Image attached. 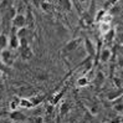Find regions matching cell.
<instances>
[{
    "mask_svg": "<svg viewBox=\"0 0 123 123\" xmlns=\"http://www.w3.org/2000/svg\"><path fill=\"white\" fill-rule=\"evenodd\" d=\"M83 46H85V52L88 55V57H91V59H96L97 49H96L95 44H93L88 37H86L83 40Z\"/></svg>",
    "mask_w": 123,
    "mask_h": 123,
    "instance_id": "1",
    "label": "cell"
},
{
    "mask_svg": "<svg viewBox=\"0 0 123 123\" xmlns=\"http://www.w3.org/2000/svg\"><path fill=\"white\" fill-rule=\"evenodd\" d=\"M80 44H81V39H74V40L68 41L67 44L63 46V49H62V54H63V55H66V54L75 52L76 50L78 49Z\"/></svg>",
    "mask_w": 123,
    "mask_h": 123,
    "instance_id": "2",
    "label": "cell"
},
{
    "mask_svg": "<svg viewBox=\"0 0 123 123\" xmlns=\"http://www.w3.org/2000/svg\"><path fill=\"white\" fill-rule=\"evenodd\" d=\"M0 60L5 65V66H11L14 63V55L11 52V50L5 49L3 51H0Z\"/></svg>",
    "mask_w": 123,
    "mask_h": 123,
    "instance_id": "3",
    "label": "cell"
},
{
    "mask_svg": "<svg viewBox=\"0 0 123 123\" xmlns=\"http://www.w3.org/2000/svg\"><path fill=\"white\" fill-rule=\"evenodd\" d=\"M12 30L10 32V37H9V50H15V49H19L20 47V40L16 35V29L15 27H11Z\"/></svg>",
    "mask_w": 123,
    "mask_h": 123,
    "instance_id": "4",
    "label": "cell"
},
{
    "mask_svg": "<svg viewBox=\"0 0 123 123\" xmlns=\"http://www.w3.org/2000/svg\"><path fill=\"white\" fill-rule=\"evenodd\" d=\"M25 25H26V19H25V15L24 14H16V16L14 18V20H12V26L15 27V29H23V27H25Z\"/></svg>",
    "mask_w": 123,
    "mask_h": 123,
    "instance_id": "5",
    "label": "cell"
},
{
    "mask_svg": "<svg viewBox=\"0 0 123 123\" xmlns=\"http://www.w3.org/2000/svg\"><path fill=\"white\" fill-rule=\"evenodd\" d=\"M10 119L14 123H24L25 121H27V117L25 113L20 112V111H12L10 113Z\"/></svg>",
    "mask_w": 123,
    "mask_h": 123,
    "instance_id": "6",
    "label": "cell"
},
{
    "mask_svg": "<svg viewBox=\"0 0 123 123\" xmlns=\"http://www.w3.org/2000/svg\"><path fill=\"white\" fill-rule=\"evenodd\" d=\"M19 51H20V56L23 60H30L31 57L34 56V52L30 47V45H25V46H20L19 47Z\"/></svg>",
    "mask_w": 123,
    "mask_h": 123,
    "instance_id": "7",
    "label": "cell"
},
{
    "mask_svg": "<svg viewBox=\"0 0 123 123\" xmlns=\"http://www.w3.org/2000/svg\"><path fill=\"white\" fill-rule=\"evenodd\" d=\"M111 55H112V52H111V50H110V49H103L102 51H101V52L97 55V57L99 56L101 62H107L108 60L111 59Z\"/></svg>",
    "mask_w": 123,
    "mask_h": 123,
    "instance_id": "8",
    "label": "cell"
},
{
    "mask_svg": "<svg viewBox=\"0 0 123 123\" xmlns=\"http://www.w3.org/2000/svg\"><path fill=\"white\" fill-rule=\"evenodd\" d=\"M9 46V37L6 36V34H0V51L5 50Z\"/></svg>",
    "mask_w": 123,
    "mask_h": 123,
    "instance_id": "9",
    "label": "cell"
},
{
    "mask_svg": "<svg viewBox=\"0 0 123 123\" xmlns=\"http://www.w3.org/2000/svg\"><path fill=\"white\" fill-rule=\"evenodd\" d=\"M123 93V90L122 88H117V90H114V91H111L110 93L107 95V98L110 99V101H114L116 98H119V96Z\"/></svg>",
    "mask_w": 123,
    "mask_h": 123,
    "instance_id": "10",
    "label": "cell"
},
{
    "mask_svg": "<svg viewBox=\"0 0 123 123\" xmlns=\"http://www.w3.org/2000/svg\"><path fill=\"white\" fill-rule=\"evenodd\" d=\"M25 19H26V24L29 25V30H30V27H34V16L30 8H27V15L25 16Z\"/></svg>",
    "mask_w": 123,
    "mask_h": 123,
    "instance_id": "11",
    "label": "cell"
},
{
    "mask_svg": "<svg viewBox=\"0 0 123 123\" xmlns=\"http://www.w3.org/2000/svg\"><path fill=\"white\" fill-rule=\"evenodd\" d=\"M44 99H45V95H37V96H34V97L30 98V101H31V103L34 105V107L35 106H39Z\"/></svg>",
    "mask_w": 123,
    "mask_h": 123,
    "instance_id": "12",
    "label": "cell"
},
{
    "mask_svg": "<svg viewBox=\"0 0 123 123\" xmlns=\"http://www.w3.org/2000/svg\"><path fill=\"white\" fill-rule=\"evenodd\" d=\"M34 105L31 103L30 99H26V98H20V108H32Z\"/></svg>",
    "mask_w": 123,
    "mask_h": 123,
    "instance_id": "13",
    "label": "cell"
},
{
    "mask_svg": "<svg viewBox=\"0 0 123 123\" xmlns=\"http://www.w3.org/2000/svg\"><path fill=\"white\" fill-rule=\"evenodd\" d=\"M114 36H116V31L113 30V29H111L108 32L105 34V41L106 42H112L114 40Z\"/></svg>",
    "mask_w": 123,
    "mask_h": 123,
    "instance_id": "14",
    "label": "cell"
},
{
    "mask_svg": "<svg viewBox=\"0 0 123 123\" xmlns=\"http://www.w3.org/2000/svg\"><path fill=\"white\" fill-rule=\"evenodd\" d=\"M10 110L11 111H18V108H20V98L15 97L11 102H10Z\"/></svg>",
    "mask_w": 123,
    "mask_h": 123,
    "instance_id": "15",
    "label": "cell"
},
{
    "mask_svg": "<svg viewBox=\"0 0 123 123\" xmlns=\"http://www.w3.org/2000/svg\"><path fill=\"white\" fill-rule=\"evenodd\" d=\"M119 11H121L119 3H113V6H111V9H110V15L113 16V15H116V14H118Z\"/></svg>",
    "mask_w": 123,
    "mask_h": 123,
    "instance_id": "16",
    "label": "cell"
},
{
    "mask_svg": "<svg viewBox=\"0 0 123 123\" xmlns=\"http://www.w3.org/2000/svg\"><path fill=\"white\" fill-rule=\"evenodd\" d=\"M96 85H97V87H99V86H102L103 81H105V75H103V72H97V75H96Z\"/></svg>",
    "mask_w": 123,
    "mask_h": 123,
    "instance_id": "17",
    "label": "cell"
},
{
    "mask_svg": "<svg viewBox=\"0 0 123 123\" xmlns=\"http://www.w3.org/2000/svg\"><path fill=\"white\" fill-rule=\"evenodd\" d=\"M99 29H101V32H103V34H106V32H108L111 30V25H110V23H99Z\"/></svg>",
    "mask_w": 123,
    "mask_h": 123,
    "instance_id": "18",
    "label": "cell"
},
{
    "mask_svg": "<svg viewBox=\"0 0 123 123\" xmlns=\"http://www.w3.org/2000/svg\"><path fill=\"white\" fill-rule=\"evenodd\" d=\"M114 110L116 112L123 113V101H114Z\"/></svg>",
    "mask_w": 123,
    "mask_h": 123,
    "instance_id": "19",
    "label": "cell"
},
{
    "mask_svg": "<svg viewBox=\"0 0 123 123\" xmlns=\"http://www.w3.org/2000/svg\"><path fill=\"white\" fill-rule=\"evenodd\" d=\"M70 112V105L68 103H62L61 107H60V114L65 116Z\"/></svg>",
    "mask_w": 123,
    "mask_h": 123,
    "instance_id": "20",
    "label": "cell"
},
{
    "mask_svg": "<svg viewBox=\"0 0 123 123\" xmlns=\"http://www.w3.org/2000/svg\"><path fill=\"white\" fill-rule=\"evenodd\" d=\"M39 5L41 6L42 10H44L45 12H50V11H51V4H50V3H47V1H40Z\"/></svg>",
    "mask_w": 123,
    "mask_h": 123,
    "instance_id": "21",
    "label": "cell"
},
{
    "mask_svg": "<svg viewBox=\"0 0 123 123\" xmlns=\"http://www.w3.org/2000/svg\"><path fill=\"white\" fill-rule=\"evenodd\" d=\"M87 85H88V78H87V77H81V78H78L77 86H80V87H83V86H87Z\"/></svg>",
    "mask_w": 123,
    "mask_h": 123,
    "instance_id": "22",
    "label": "cell"
},
{
    "mask_svg": "<svg viewBox=\"0 0 123 123\" xmlns=\"http://www.w3.org/2000/svg\"><path fill=\"white\" fill-rule=\"evenodd\" d=\"M106 12H107V11H105L103 9L101 10V11H98L97 15H96V18H95V21H97V23H101V21H102V19H103V16L106 15Z\"/></svg>",
    "mask_w": 123,
    "mask_h": 123,
    "instance_id": "23",
    "label": "cell"
},
{
    "mask_svg": "<svg viewBox=\"0 0 123 123\" xmlns=\"http://www.w3.org/2000/svg\"><path fill=\"white\" fill-rule=\"evenodd\" d=\"M62 95H63V92H61V93H59V95H56L55 97H54V99H52V105H56L57 102H59V99L62 97Z\"/></svg>",
    "mask_w": 123,
    "mask_h": 123,
    "instance_id": "24",
    "label": "cell"
},
{
    "mask_svg": "<svg viewBox=\"0 0 123 123\" xmlns=\"http://www.w3.org/2000/svg\"><path fill=\"white\" fill-rule=\"evenodd\" d=\"M34 123H44V119H42V117H40V116H36V117L31 118Z\"/></svg>",
    "mask_w": 123,
    "mask_h": 123,
    "instance_id": "25",
    "label": "cell"
},
{
    "mask_svg": "<svg viewBox=\"0 0 123 123\" xmlns=\"http://www.w3.org/2000/svg\"><path fill=\"white\" fill-rule=\"evenodd\" d=\"M9 70H8V66H5V65L1 62V60H0V72H3V74H4V72H8Z\"/></svg>",
    "mask_w": 123,
    "mask_h": 123,
    "instance_id": "26",
    "label": "cell"
},
{
    "mask_svg": "<svg viewBox=\"0 0 123 123\" xmlns=\"http://www.w3.org/2000/svg\"><path fill=\"white\" fill-rule=\"evenodd\" d=\"M47 78V74H37V80H41V81H44V80Z\"/></svg>",
    "mask_w": 123,
    "mask_h": 123,
    "instance_id": "27",
    "label": "cell"
},
{
    "mask_svg": "<svg viewBox=\"0 0 123 123\" xmlns=\"http://www.w3.org/2000/svg\"><path fill=\"white\" fill-rule=\"evenodd\" d=\"M61 4L66 6V10H70V9H71V5H72V3H71V1H62Z\"/></svg>",
    "mask_w": 123,
    "mask_h": 123,
    "instance_id": "28",
    "label": "cell"
},
{
    "mask_svg": "<svg viewBox=\"0 0 123 123\" xmlns=\"http://www.w3.org/2000/svg\"><path fill=\"white\" fill-rule=\"evenodd\" d=\"M117 49H118L119 56H122V57H123V45H118V46H117Z\"/></svg>",
    "mask_w": 123,
    "mask_h": 123,
    "instance_id": "29",
    "label": "cell"
},
{
    "mask_svg": "<svg viewBox=\"0 0 123 123\" xmlns=\"http://www.w3.org/2000/svg\"><path fill=\"white\" fill-rule=\"evenodd\" d=\"M118 39H119V42H121L119 45H123V32H121V34L118 35Z\"/></svg>",
    "mask_w": 123,
    "mask_h": 123,
    "instance_id": "30",
    "label": "cell"
},
{
    "mask_svg": "<svg viewBox=\"0 0 123 123\" xmlns=\"http://www.w3.org/2000/svg\"><path fill=\"white\" fill-rule=\"evenodd\" d=\"M0 123H14V122H12V121L9 118V119H4V121H1Z\"/></svg>",
    "mask_w": 123,
    "mask_h": 123,
    "instance_id": "31",
    "label": "cell"
},
{
    "mask_svg": "<svg viewBox=\"0 0 123 123\" xmlns=\"http://www.w3.org/2000/svg\"><path fill=\"white\" fill-rule=\"evenodd\" d=\"M24 123H34V122H32V119H27V121H25Z\"/></svg>",
    "mask_w": 123,
    "mask_h": 123,
    "instance_id": "32",
    "label": "cell"
},
{
    "mask_svg": "<svg viewBox=\"0 0 123 123\" xmlns=\"http://www.w3.org/2000/svg\"><path fill=\"white\" fill-rule=\"evenodd\" d=\"M1 76H3V72H0V78H1Z\"/></svg>",
    "mask_w": 123,
    "mask_h": 123,
    "instance_id": "33",
    "label": "cell"
},
{
    "mask_svg": "<svg viewBox=\"0 0 123 123\" xmlns=\"http://www.w3.org/2000/svg\"><path fill=\"white\" fill-rule=\"evenodd\" d=\"M0 25H1V18H0Z\"/></svg>",
    "mask_w": 123,
    "mask_h": 123,
    "instance_id": "34",
    "label": "cell"
}]
</instances>
